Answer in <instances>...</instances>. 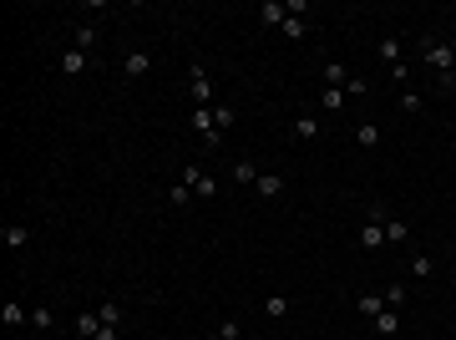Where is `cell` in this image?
<instances>
[{
	"mask_svg": "<svg viewBox=\"0 0 456 340\" xmlns=\"http://www.w3.org/2000/svg\"><path fill=\"white\" fill-rule=\"evenodd\" d=\"M97 315H101V325H122V305H117V299H101Z\"/></svg>",
	"mask_w": 456,
	"mask_h": 340,
	"instance_id": "cell-22",
	"label": "cell"
},
{
	"mask_svg": "<svg viewBox=\"0 0 456 340\" xmlns=\"http://www.w3.org/2000/svg\"><path fill=\"white\" fill-rule=\"evenodd\" d=\"M233 183H243V188H254V183H259V173H254V163H233Z\"/></svg>",
	"mask_w": 456,
	"mask_h": 340,
	"instance_id": "cell-23",
	"label": "cell"
},
{
	"mask_svg": "<svg viewBox=\"0 0 456 340\" xmlns=\"http://www.w3.org/2000/svg\"><path fill=\"white\" fill-rule=\"evenodd\" d=\"M86 61H91L86 51H82V46H71V51H61V61H56V67L67 71V76H82V71H86Z\"/></svg>",
	"mask_w": 456,
	"mask_h": 340,
	"instance_id": "cell-7",
	"label": "cell"
},
{
	"mask_svg": "<svg viewBox=\"0 0 456 340\" xmlns=\"http://www.w3.org/2000/svg\"><path fill=\"white\" fill-rule=\"evenodd\" d=\"M294 137H320V117H294Z\"/></svg>",
	"mask_w": 456,
	"mask_h": 340,
	"instance_id": "cell-19",
	"label": "cell"
},
{
	"mask_svg": "<svg viewBox=\"0 0 456 340\" xmlns=\"http://www.w3.org/2000/svg\"><path fill=\"white\" fill-rule=\"evenodd\" d=\"M350 82V67L345 61H330V67H324V87H345Z\"/></svg>",
	"mask_w": 456,
	"mask_h": 340,
	"instance_id": "cell-18",
	"label": "cell"
},
{
	"mask_svg": "<svg viewBox=\"0 0 456 340\" xmlns=\"http://www.w3.org/2000/svg\"><path fill=\"white\" fill-rule=\"evenodd\" d=\"M406 239H411L406 218H390V214H385V244H406Z\"/></svg>",
	"mask_w": 456,
	"mask_h": 340,
	"instance_id": "cell-15",
	"label": "cell"
},
{
	"mask_svg": "<svg viewBox=\"0 0 456 340\" xmlns=\"http://www.w3.org/2000/svg\"><path fill=\"white\" fill-rule=\"evenodd\" d=\"M259 21H264V25H284V21H289L284 0H264V5H259Z\"/></svg>",
	"mask_w": 456,
	"mask_h": 340,
	"instance_id": "cell-9",
	"label": "cell"
},
{
	"mask_svg": "<svg viewBox=\"0 0 456 340\" xmlns=\"http://www.w3.org/2000/svg\"><path fill=\"white\" fill-rule=\"evenodd\" d=\"M0 239H5V249H25V244H31V229H25V224H5Z\"/></svg>",
	"mask_w": 456,
	"mask_h": 340,
	"instance_id": "cell-11",
	"label": "cell"
},
{
	"mask_svg": "<svg viewBox=\"0 0 456 340\" xmlns=\"http://www.w3.org/2000/svg\"><path fill=\"white\" fill-rule=\"evenodd\" d=\"M0 320H5V325H25V320H31V315H25V310L16 305V299H10V305L0 310Z\"/></svg>",
	"mask_w": 456,
	"mask_h": 340,
	"instance_id": "cell-27",
	"label": "cell"
},
{
	"mask_svg": "<svg viewBox=\"0 0 456 340\" xmlns=\"http://www.w3.org/2000/svg\"><path fill=\"white\" fill-rule=\"evenodd\" d=\"M355 310H360L365 320H375V315L385 310V295H360V299H355Z\"/></svg>",
	"mask_w": 456,
	"mask_h": 340,
	"instance_id": "cell-16",
	"label": "cell"
},
{
	"mask_svg": "<svg viewBox=\"0 0 456 340\" xmlns=\"http://www.w3.org/2000/svg\"><path fill=\"white\" fill-rule=\"evenodd\" d=\"M345 102H350L345 87H324V91H320V107H324V112H345Z\"/></svg>",
	"mask_w": 456,
	"mask_h": 340,
	"instance_id": "cell-8",
	"label": "cell"
},
{
	"mask_svg": "<svg viewBox=\"0 0 456 340\" xmlns=\"http://www.w3.org/2000/svg\"><path fill=\"white\" fill-rule=\"evenodd\" d=\"M218 335H224V340H239L243 325H239V320H224V325H218Z\"/></svg>",
	"mask_w": 456,
	"mask_h": 340,
	"instance_id": "cell-30",
	"label": "cell"
},
{
	"mask_svg": "<svg viewBox=\"0 0 456 340\" xmlns=\"http://www.w3.org/2000/svg\"><path fill=\"white\" fill-rule=\"evenodd\" d=\"M254 193H259V199H279V193H284V178H279V173H259Z\"/></svg>",
	"mask_w": 456,
	"mask_h": 340,
	"instance_id": "cell-10",
	"label": "cell"
},
{
	"mask_svg": "<svg viewBox=\"0 0 456 340\" xmlns=\"http://www.w3.org/2000/svg\"><path fill=\"white\" fill-rule=\"evenodd\" d=\"M122 71H127V76H147V71H152V56H147V51H132V56L122 61Z\"/></svg>",
	"mask_w": 456,
	"mask_h": 340,
	"instance_id": "cell-13",
	"label": "cell"
},
{
	"mask_svg": "<svg viewBox=\"0 0 456 340\" xmlns=\"http://www.w3.org/2000/svg\"><path fill=\"white\" fill-rule=\"evenodd\" d=\"M178 183H188V188H193V199H213V193H218V183L208 178L198 163H188V168H182V173H178Z\"/></svg>",
	"mask_w": 456,
	"mask_h": 340,
	"instance_id": "cell-4",
	"label": "cell"
},
{
	"mask_svg": "<svg viewBox=\"0 0 456 340\" xmlns=\"http://www.w3.org/2000/svg\"><path fill=\"white\" fill-rule=\"evenodd\" d=\"M188 97H193V107H218L213 82H208V71H203V67H188Z\"/></svg>",
	"mask_w": 456,
	"mask_h": 340,
	"instance_id": "cell-2",
	"label": "cell"
},
{
	"mask_svg": "<svg viewBox=\"0 0 456 340\" xmlns=\"http://www.w3.org/2000/svg\"><path fill=\"white\" fill-rule=\"evenodd\" d=\"M167 199H173V208H188V203H193V188H188V183H173V193H167Z\"/></svg>",
	"mask_w": 456,
	"mask_h": 340,
	"instance_id": "cell-26",
	"label": "cell"
},
{
	"mask_svg": "<svg viewBox=\"0 0 456 340\" xmlns=\"http://www.w3.org/2000/svg\"><path fill=\"white\" fill-rule=\"evenodd\" d=\"M400 305H406V284H390L385 290V310H400Z\"/></svg>",
	"mask_w": 456,
	"mask_h": 340,
	"instance_id": "cell-29",
	"label": "cell"
},
{
	"mask_svg": "<svg viewBox=\"0 0 456 340\" xmlns=\"http://www.w3.org/2000/svg\"><path fill=\"white\" fill-rule=\"evenodd\" d=\"M360 249H385V208H370V224L360 229Z\"/></svg>",
	"mask_w": 456,
	"mask_h": 340,
	"instance_id": "cell-3",
	"label": "cell"
},
{
	"mask_svg": "<svg viewBox=\"0 0 456 340\" xmlns=\"http://www.w3.org/2000/svg\"><path fill=\"white\" fill-rule=\"evenodd\" d=\"M279 31L289 36V41H304V36H309V25H304V16H289V21L279 25Z\"/></svg>",
	"mask_w": 456,
	"mask_h": 340,
	"instance_id": "cell-21",
	"label": "cell"
},
{
	"mask_svg": "<svg viewBox=\"0 0 456 340\" xmlns=\"http://www.w3.org/2000/svg\"><path fill=\"white\" fill-rule=\"evenodd\" d=\"M31 325H36V330H46V325H51V310H46V305L31 310Z\"/></svg>",
	"mask_w": 456,
	"mask_h": 340,
	"instance_id": "cell-32",
	"label": "cell"
},
{
	"mask_svg": "<svg viewBox=\"0 0 456 340\" xmlns=\"http://www.w3.org/2000/svg\"><path fill=\"white\" fill-rule=\"evenodd\" d=\"M355 142H360V148H375V142H381V133H375V122H360V127H355Z\"/></svg>",
	"mask_w": 456,
	"mask_h": 340,
	"instance_id": "cell-24",
	"label": "cell"
},
{
	"mask_svg": "<svg viewBox=\"0 0 456 340\" xmlns=\"http://www.w3.org/2000/svg\"><path fill=\"white\" fill-rule=\"evenodd\" d=\"M193 133H198L208 148H218V142H224V133L213 127V107H193Z\"/></svg>",
	"mask_w": 456,
	"mask_h": 340,
	"instance_id": "cell-5",
	"label": "cell"
},
{
	"mask_svg": "<svg viewBox=\"0 0 456 340\" xmlns=\"http://www.w3.org/2000/svg\"><path fill=\"white\" fill-rule=\"evenodd\" d=\"M208 340H224V335H208Z\"/></svg>",
	"mask_w": 456,
	"mask_h": 340,
	"instance_id": "cell-35",
	"label": "cell"
},
{
	"mask_svg": "<svg viewBox=\"0 0 456 340\" xmlns=\"http://www.w3.org/2000/svg\"><path fill=\"white\" fill-rule=\"evenodd\" d=\"M416 51H421V61H426L436 76L456 67V46H451V41H441V36H426V41H416Z\"/></svg>",
	"mask_w": 456,
	"mask_h": 340,
	"instance_id": "cell-1",
	"label": "cell"
},
{
	"mask_svg": "<svg viewBox=\"0 0 456 340\" xmlns=\"http://www.w3.org/2000/svg\"><path fill=\"white\" fill-rule=\"evenodd\" d=\"M411 269H416V280H426V274H431L436 264H431V259H421V254H416V259H411Z\"/></svg>",
	"mask_w": 456,
	"mask_h": 340,
	"instance_id": "cell-31",
	"label": "cell"
},
{
	"mask_svg": "<svg viewBox=\"0 0 456 340\" xmlns=\"http://www.w3.org/2000/svg\"><path fill=\"white\" fill-rule=\"evenodd\" d=\"M97 330H101V315H97V310H82V315H76V335L97 340Z\"/></svg>",
	"mask_w": 456,
	"mask_h": 340,
	"instance_id": "cell-12",
	"label": "cell"
},
{
	"mask_svg": "<svg viewBox=\"0 0 456 340\" xmlns=\"http://www.w3.org/2000/svg\"><path fill=\"white\" fill-rule=\"evenodd\" d=\"M97 340H122V325H101V330H97Z\"/></svg>",
	"mask_w": 456,
	"mask_h": 340,
	"instance_id": "cell-34",
	"label": "cell"
},
{
	"mask_svg": "<svg viewBox=\"0 0 456 340\" xmlns=\"http://www.w3.org/2000/svg\"><path fill=\"white\" fill-rule=\"evenodd\" d=\"M400 51H406V41H400V36L390 31V36H381V46H375V56H381V61H390V71H396V67H406V61H400Z\"/></svg>",
	"mask_w": 456,
	"mask_h": 340,
	"instance_id": "cell-6",
	"label": "cell"
},
{
	"mask_svg": "<svg viewBox=\"0 0 456 340\" xmlns=\"http://www.w3.org/2000/svg\"><path fill=\"white\" fill-rule=\"evenodd\" d=\"M264 315H269V320H284V315H289V299H284V295H269V299H264Z\"/></svg>",
	"mask_w": 456,
	"mask_h": 340,
	"instance_id": "cell-20",
	"label": "cell"
},
{
	"mask_svg": "<svg viewBox=\"0 0 456 340\" xmlns=\"http://www.w3.org/2000/svg\"><path fill=\"white\" fill-rule=\"evenodd\" d=\"M233 122H239V112H233V102H218V107H213V127H218V133H228Z\"/></svg>",
	"mask_w": 456,
	"mask_h": 340,
	"instance_id": "cell-17",
	"label": "cell"
},
{
	"mask_svg": "<svg viewBox=\"0 0 456 340\" xmlns=\"http://www.w3.org/2000/svg\"><path fill=\"white\" fill-rule=\"evenodd\" d=\"M76 46H82V51L97 46V25H76Z\"/></svg>",
	"mask_w": 456,
	"mask_h": 340,
	"instance_id": "cell-28",
	"label": "cell"
},
{
	"mask_svg": "<svg viewBox=\"0 0 456 340\" xmlns=\"http://www.w3.org/2000/svg\"><path fill=\"white\" fill-rule=\"evenodd\" d=\"M426 107V97H416L411 87H400V112H421Z\"/></svg>",
	"mask_w": 456,
	"mask_h": 340,
	"instance_id": "cell-25",
	"label": "cell"
},
{
	"mask_svg": "<svg viewBox=\"0 0 456 340\" xmlns=\"http://www.w3.org/2000/svg\"><path fill=\"white\" fill-rule=\"evenodd\" d=\"M396 330H400V310H381V315H375V335H385V340H390Z\"/></svg>",
	"mask_w": 456,
	"mask_h": 340,
	"instance_id": "cell-14",
	"label": "cell"
},
{
	"mask_svg": "<svg viewBox=\"0 0 456 340\" xmlns=\"http://www.w3.org/2000/svg\"><path fill=\"white\" fill-rule=\"evenodd\" d=\"M436 91H456V71H441L436 76Z\"/></svg>",
	"mask_w": 456,
	"mask_h": 340,
	"instance_id": "cell-33",
	"label": "cell"
}]
</instances>
